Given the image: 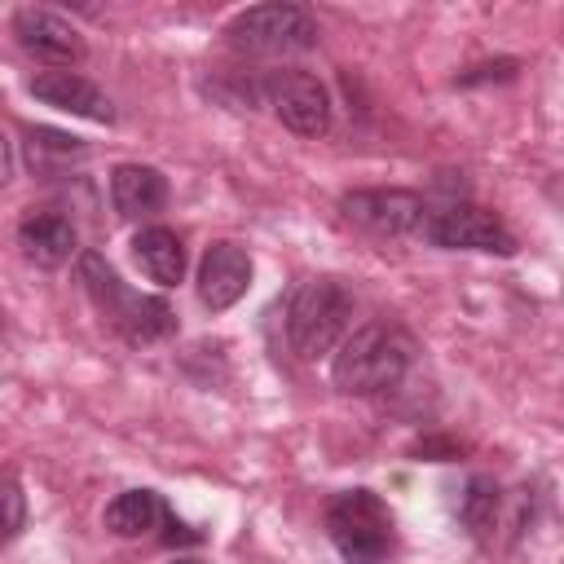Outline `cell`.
Segmentation results:
<instances>
[{"label":"cell","mask_w":564,"mask_h":564,"mask_svg":"<svg viewBox=\"0 0 564 564\" xmlns=\"http://www.w3.org/2000/svg\"><path fill=\"white\" fill-rule=\"evenodd\" d=\"M110 203L123 220H150L167 207V176L150 163H119L110 172Z\"/></svg>","instance_id":"12"},{"label":"cell","mask_w":564,"mask_h":564,"mask_svg":"<svg viewBox=\"0 0 564 564\" xmlns=\"http://www.w3.org/2000/svg\"><path fill=\"white\" fill-rule=\"evenodd\" d=\"M352 291L339 282V278H308L291 291L286 300V313H282V330H286V344L295 357L304 361H317L326 357L352 326Z\"/></svg>","instance_id":"3"},{"label":"cell","mask_w":564,"mask_h":564,"mask_svg":"<svg viewBox=\"0 0 564 564\" xmlns=\"http://www.w3.org/2000/svg\"><path fill=\"white\" fill-rule=\"evenodd\" d=\"M13 40H18L22 53H31L35 62H48L57 70L88 57V44H84L79 26L70 18H62L57 9H44V4H22L13 13Z\"/></svg>","instance_id":"8"},{"label":"cell","mask_w":564,"mask_h":564,"mask_svg":"<svg viewBox=\"0 0 564 564\" xmlns=\"http://www.w3.org/2000/svg\"><path fill=\"white\" fill-rule=\"evenodd\" d=\"M344 220H352L357 229H370L379 238H405L419 234L427 220V203L414 189H352L339 198Z\"/></svg>","instance_id":"7"},{"label":"cell","mask_w":564,"mask_h":564,"mask_svg":"<svg viewBox=\"0 0 564 564\" xmlns=\"http://www.w3.org/2000/svg\"><path fill=\"white\" fill-rule=\"evenodd\" d=\"M419 454H423V458H432V463H449V458H458V454H463V445L441 441V436H427V441H419Z\"/></svg>","instance_id":"20"},{"label":"cell","mask_w":564,"mask_h":564,"mask_svg":"<svg viewBox=\"0 0 564 564\" xmlns=\"http://www.w3.org/2000/svg\"><path fill=\"white\" fill-rule=\"evenodd\" d=\"M251 273H256V264H251L247 247H238L229 238L225 242H212L207 256H203V264H198V300L212 313H225V308H234L247 295Z\"/></svg>","instance_id":"11"},{"label":"cell","mask_w":564,"mask_h":564,"mask_svg":"<svg viewBox=\"0 0 564 564\" xmlns=\"http://www.w3.org/2000/svg\"><path fill=\"white\" fill-rule=\"evenodd\" d=\"M414 366V339L397 322H366L352 335H344L330 379L344 397H379L392 392Z\"/></svg>","instance_id":"1"},{"label":"cell","mask_w":564,"mask_h":564,"mask_svg":"<svg viewBox=\"0 0 564 564\" xmlns=\"http://www.w3.org/2000/svg\"><path fill=\"white\" fill-rule=\"evenodd\" d=\"M26 93L53 110H66L75 119H93V123H115V101L79 70H40L26 79Z\"/></svg>","instance_id":"10"},{"label":"cell","mask_w":564,"mask_h":564,"mask_svg":"<svg viewBox=\"0 0 564 564\" xmlns=\"http://www.w3.org/2000/svg\"><path fill=\"white\" fill-rule=\"evenodd\" d=\"M79 286L93 295L101 317H110V326L128 344L141 348V344H159V339L176 335V308L163 295H141V291L123 286V278L110 269V260L101 251L79 256Z\"/></svg>","instance_id":"2"},{"label":"cell","mask_w":564,"mask_h":564,"mask_svg":"<svg viewBox=\"0 0 564 564\" xmlns=\"http://www.w3.org/2000/svg\"><path fill=\"white\" fill-rule=\"evenodd\" d=\"M172 564H203V560H172Z\"/></svg>","instance_id":"24"},{"label":"cell","mask_w":564,"mask_h":564,"mask_svg":"<svg viewBox=\"0 0 564 564\" xmlns=\"http://www.w3.org/2000/svg\"><path fill=\"white\" fill-rule=\"evenodd\" d=\"M26 529V494L18 485V476H0V546L13 542Z\"/></svg>","instance_id":"17"},{"label":"cell","mask_w":564,"mask_h":564,"mask_svg":"<svg viewBox=\"0 0 564 564\" xmlns=\"http://www.w3.org/2000/svg\"><path fill=\"white\" fill-rule=\"evenodd\" d=\"M132 256H137L141 273H145L150 282H159V286H176V282L185 278V264H189L181 234H172L167 225H145V229L132 238Z\"/></svg>","instance_id":"14"},{"label":"cell","mask_w":564,"mask_h":564,"mask_svg":"<svg viewBox=\"0 0 564 564\" xmlns=\"http://www.w3.org/2000/svg\"><path fill=\"white\" fill-rule=\"evenodd\" d=\"M516 70H520V62H516V57H498V62H485V66L463 70V75H458V84H463V88H471V84H485V79H516Z\"/></svg>","instance_id":"19"},{"label":"cell","mask_w":564,"mask_h":564,"mask_svg":"<svg viewBox=\"0 0 564 564\" xmlns=\"http://www.w3.org/2000/svg\"><path fill=\"white\" fill-rule=\"evenodd\" d=\"M317 18L304 4L291 0H273V4H251L242 13L229 18L225 26V44L234 53L247 57H291V53H308L317 44Z\"/></svg>","instance_id":"5"},{"label":"cell","mask_w":564,"mask_h":564,"mask_svg":"<svg viewBox=\"0 0 564 564\" xmlns=\"http://www.w3.org/2000/svg\"><path fill=\"white\" fill-rule=\"evenodd\" d=\"M13 181V141L0 132V189Z\"/></svg>","instance_id":"22"},{"label":"cell","mask_w":564,"mask_h":564,"mask_svg":"<svg viewBox=\"0 0 564 564\" xmlns=\"http://www.w3.org/2000/svg\"><path fill=\"white\" fill-rule=\"evenodd\" d=\"M18 247L40 269H62L79 251V234L62 212H31L18 220Z\"/></svg>","instance_id":"13"},{"label":"cell","mask_w":564,"mask_h":564,"mask_svg":"<svg viewBox=\"0 0 564 564\" xmlns=\"http://www.w3.org/2000/svg\"><path fill=\"white\" fill-rule=\"evenodd\" d=\"M458 520H463V529H467L480 546L494 542L498 520H502V489H498L494 476H471V480H467L463 502H458Z\"/></svg>","instance_id":"16"},{"label":"cell","mask_w":564,"mask_h":564,"mask_svg":"<svg viewBox=\"0 0 564 564\" xmlns=\"http://www.w3.org/2000/svg\"><path fill=\"white\" fill-rule=\"evenodd\" d=\"M269 106L295 137H322L330 128V93L308 70H278L269 79Z\"/></svg>","instance_id":"9"},{"label":"cell","mask_w":564,"mask_h":564,"mask_svg":"<svg viewBox=\"0 0 564 564\" xmlns=\"http://www.w3.org/2000/svg\"><path fill=\"white\" fill-rule=\"evenodd\" d=\"M167 520V502L154 494V489H123L106 502L101 511V524L115 533V538H145L154 533L159 524Z\"/></svg>","instance_id":"15"},{"label":"cell","mask_w":564,"mask_h":564,"mask_svg":"<svg viewBox=\"0 0 564 564\" xmlns=\"http://www.w3.org/2000/svg\"><path fill=\"white\" fill-rule=\"evenodd\" d=\"M163 542H172V546H194V542H203V533L198 529H189V524H181L172 511H167V520H163Z\"/></svg>","instance_id":"21"},{"label":"cell","mask_w":564,"mask_h":564,"mask_svg":"<svg viewBox=\"0 0 564 564\" xmlns=\"http://www.w3.org/2000/svg\"><path fill=\"white\" fill-rule=\"evenodd\" d=\"M326 538L344 564H383L392 555L397 524L375 489H344L326 502Z\"/></svg>","instance_id":"4"},{"label":"cell","mask_w":564,"mask_h":564,"mask_svg":"<svg viewBox=\"0 0 564 564\" xmlns=\"http://www.w3.org/2000/svg\"><path fill=\"white\" fill-rule=\"evenodd\" d=\"M9 357V330H4V317H0V361Z\"/></svg>","instance_id":"23"},{"label":"cell","mask_w":564,"mask_h":564,"mask_svg":"<svg viewBox=\"0 0 564 564\" xmlns=\"http://www.w3.org/2000/svg\"><path fill=\"white\" fill-rule=\"evenodd\" d=\"M31 167L44 163L48 154L57 159H84V141L79 137H66V132H53V128H31Z\"/></svg>","instance_id":"18"},{"label":"cell","mask_w":564,"mask_h":564,"mask_svg":"<svg viewBox=\"0 0 564 564\" xmlns=\"http://www.w3.org/2000/svg\"><path fill=\"white\" fill-rule=\"evenodd\" d=\"M423 242L441 247V251H485V256H516V234L485 207L476 203H445V207H427L423 220Z\"/></svg>","instance_id":"6"}]
</instances>
